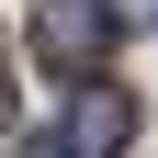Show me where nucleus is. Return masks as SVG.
Returning a JSON list of instances; mask_svg holds the SVG:
<instances>
[{"label":"nucleus","mask_w":158,"mask_h":158,"mask_svg":"<svg viewBox=\"0 0 158 158\" xmlns=\"http://www.w3.org/2000/svg\"><path fill=\"white\" fill-rule=\"evenodd\" d=\"M124 135H135V90H124V79H79L68 124L34 135V158H124Z\"/></svg>","instance_id":"2"},{"label":"nucleus","mask_w":158,"mask_h":158,"mask_svg":"<svg viewBox=\"0 0 158 158\" xmlns=\"http://www.w3.org/2000/svg\"><path fill=\"white\" fill-rule=\"evenodd\" d=\"M113 34H124V11H113V0H45V11H34V56H45V68H68V79H102Z\"/></svg>","instance_id":"1"}]
</instances>
